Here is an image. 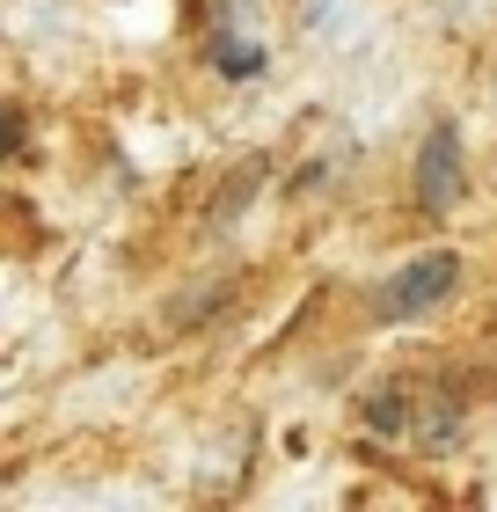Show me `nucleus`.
<instances>
[{
	"instance_id": "obj_1",
	"label": "nucleus",
	"mask_w": 497,
	"mask_h": 512,
	"mask_svg": "<svg viewBox=\"0 0 497 512\" xmlns=\"http://www.w3.org/2000/svg\"><path fill=\"white\" fill-rule=\"evenodd\" d=\"M461 286V256L454 249H432V256H410L395 278H388V293H381V315L388 322H410V315H432L446 293Z\"/></svg>"
},
{
	"instance_id": "obj_3",
	"label": "nucleus",
	"mask_w": 497,
	"mask_h": 512,
	"mask_svg": "<svg viewBox=\"0 0 497 512\" xmlns=\"http://www.w3.org/2000/svg\"><path fill=\"white\" fill-rule=\"evenodd\" d=\"M220 66H227V74H256V66H264V52H256V44H220Z\"/></svg>"
},
{
	"instance_id": "obj_4",
	"label": "nucleus",
	"mask_w": 497,
	"mask_h": 512,
	"mask_svg": "<svg viewBox=\"0 0 497 512\" xmlns=\"http://www.w3.org/2000/svg\"><path fill=\"white\" fill-rule=\"evenodd\" d=\"M373 425H381V432H402V395H373Z\"/></svg>"
},
{
	"instance_id": "obj_2",
	"label": "nucleus",
	"mask_w": 497,
	"mask_h": 512,
	"mask_svg": "<svg viewBox=\"0 0 497 512\" xmlns=\"http://www.w3.org/2000/svg\"><path fill=\"white\" fill-rule=\"evenodd\" d=\"M454 198H461V132L432 125V139L417 154V205L424 213H454Z\"/></svg>"
}]
</instances>
